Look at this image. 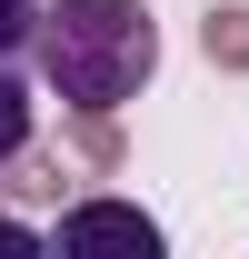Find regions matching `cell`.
<instances>
[{"label":"cell","instance_id":"obj_1","mask_svg":"<svg viewBox=\"0 0 249 259\" xmlns=\"http://www.w3.org/2000/svg\"><path fill=\"white\" fill-rule=\"evenodd\" d=\"M40 80L60 110H130L159 80L150 0H50L40 10Z\"/></svg>","mask_w":249,"mask_h":259},{"label":"cell","instance_id":"obj_2","mask_svg":"<svg viewBox=\"0 0 249 259\" xmlns=\"http://www.w3.org/2000/svg\"><path fill=\"white\" fill-rule=\"evenodd\" d=\"M70 259H100V249H130V259H159L170 249V229L140 209V199H70L60 209V229H50Z\"/></svg>","mask_w":249,"mask_h":259},{"label":"cell","instance_id":"obj_3","mask_svg":"<svg viewBox=\"0 0 249 259\" xmlns=\"http://www.w3.org/2000/svg\"><path fill=\"white\" fill-rule=\"evenodd\" d=\"M60 150H70V169H110L130 160V140H120V110H70V130H60Z\"/></svg>","mask_w":249,"mask_h":259},{"label":"cell","instance_id":"obj_4","mask_svg":"<svg viewBox=\"0 0 249 259\" xmlns=\"http://www.w3.org/2000/svg\"><path fill=\"white\" fill-rule=\"evenodd\" d=\"M199 60L229 70V80L249 70V0H210V10H199Z\"/></svg>","mask_w":249,"mask_h":259},{"label":"cell","instance_id":"obj_5","mask_svg":"<svg viewBox=\"0 0 249 259\" xmlns=\"http://www.w3.org/2000/svg\"><path fill=\"white\" fill-rule=\"evenodd\" d=\"M30 140H40V100H30V80L0 60V169L10 160H30Z\"/></svg>","mask_w":249,"mask_h":259},{"label":"cell","instance_id":"obj_6","mask_svg":"<svg viewBox=\"0 0 249 259\" xmlns=\"http://www.w3.org/2000/svg\"><path fill=\"white\" fill-rule=\"evenodd\" d=\"M40 10H50V0H0V60L40 50Z\"/></svg>","mask_w":249,"mask_h":259},{"label":"cell","instance_id":"obj_7","mask_svg":"<svg viewBox=\"0 0 249 259\" xmlns=\"http://www.w3.org/2000/svg\"><path fill=\"white\" fill-rule=\"evenodd\" d=\"M30 249H40V229L20 220V209H10V199H0V259H30Z\"/></svg>","mask_w":249,"mask_h":259}]
</instances>
